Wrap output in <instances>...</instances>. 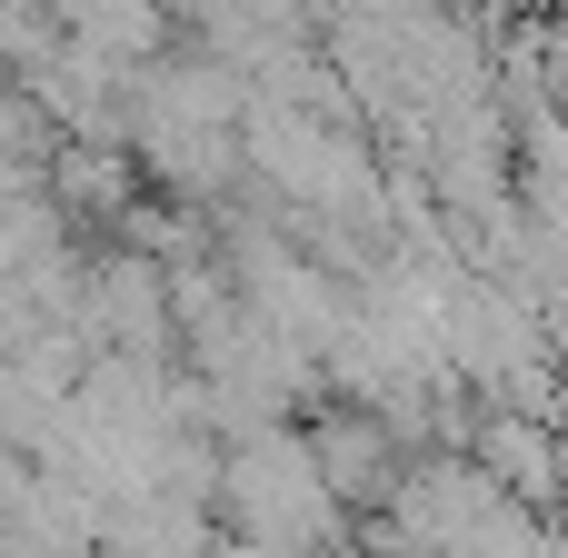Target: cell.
Masks as SVG:
<instances>
[{
  "label": "cell",
  "instance_id": "2",
  "mask_svg": "<svg viewBox=\"0 0 568 558\" xmlns=\"http://www.w3.org/2000/svg\"><path fill=\"white\" fill-rule=\"evenodd\" d=\"M469 459L489 469L499 499H519V509H539V519L568 499V449H559V429L529 419V409H489L479 439H469Z\"/></svg>",
  "mask_w": 568,
  "mask_h": 558
},
{
  "label": "cell",
  "instance_id": "1",
  "mask_svg": "<svg viewBox=\"0 0 568 558\" xmlns=\"http://www.w3.org/2000/svg\"><path fill=\"white\" fill-rule=\"evenodd\" d=\"M220 519L250 558H329L349 529V499L329 489L310 429L270 419V429H240L220 449Z\"/></svg>",
  "mask_w": 568,
  "mask_h": 558
},
{
  "label": "cell",
  "instance_id": "3",
  "mask_svg": "<svg viewBox=\"0 0 568 558\" xmlns=\"http://www.w3.org/2000/svg\"><path fill=\"white\" fill-rule=\"evenodd\" d=\"M310 449H320V469H329V489H339L349 509L399 489V469H389V419H379V409H339V419H320Z\"/></svg>",
  "mask_w": 568,
  "mask_h": 558
}]
</instances>
